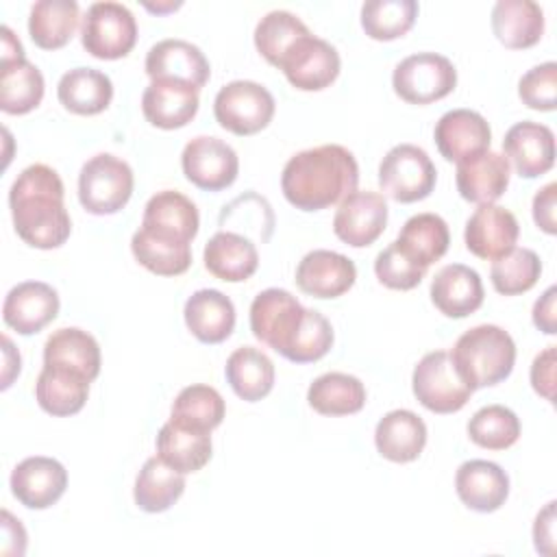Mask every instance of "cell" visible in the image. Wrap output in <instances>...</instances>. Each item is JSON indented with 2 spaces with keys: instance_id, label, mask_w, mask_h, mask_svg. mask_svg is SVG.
I'll return each instance as SVG.
<instances>
[{
  "instance_id": "obj_1",
  "label": "cell",
  "mask_w": 557,
  "mask_h": 557,
  "mask_svg": "<svg viewBox=\"0 0 557 557\" xmlns=\"http://www.w3.org/2000/svg\"><path fill=\"white\" fill-rule=\"evenodd\" d=\"M63 181L46 163L24 168L9 191V207L15 233L33 248L52 250L72 233L70 213L63 205Z\"/></svg>"
},
{
  "instance_id": "obj_2",
  "label": "cell",
  "mask_w": 557,
  "mask_h": 557,
  "mask_svg": "<svg viewBox=\"0 0 557 557\" xmlns=\"http://www.w3.org/2000/svg\"><path fill=\"white\" fill-rule=\"evenodd\" d=\"M357 159L339 144L296 152L281 174L283 196L300 211H320L342 202L357 189Z\"/></svg>"
},
{
  "instance_id": "obj_3",
  "label": "cell",
  "mask_w": 557,
  "mask_h": 557,
  "mask_svg": "<svg viewBox=\"0 0 557 557\" xmlns=\"http://www.w3.org/2000/svg\"><path fill=\"white\" fill-rule=\"evenodd\" d=\"M453 366L461 381L474 392L505 381L516 363L511 335L496 324L468 329L450 350Z\"/></svg>"
},
{
  "instance_id": "obj_4",
  "label": "cell",
  "mask_w": 557,
  "mask_h": 557,
  "mask_svg": "<svg viewBox=\"0 0 557 557\" xmlns=\"http://www.w3.org/2000/svg\"><path fill=\"white\" fill-rule=\"evenodd\" d=\"M133 170L115 154L91 157L78 174V200L94 215H111L126 207L133 196Z\"/></svg>"
},
{
  "instance_id": "obj_5",
  "label": "cell",
  "mask_w": 557,
  "mask_h": 557,
  "mask_svg": "<svg viewBox=\"0 0 557 557\" xmlns=\"http://www.w3.org/2000/svg\"><path fill=\"white\" fill-rule=\"evenodd\" d=\"M457 85L453 61L437 52H416L405 57L392 74V87L409 104H431L446 98Z\"/></svg>"
},
{
  "instance_id": "obj_6",
  "label": "cell",
  "mask_w": 557,
  "mask_h": 557,
  "mask_svg": "<svg viewBox=\"0 0 557 557\" xmlns=\"http://www.w3.org/2000/svg\"><path fill=\"white\" fill-rule=\"evenodd\" d=\"M274 96L255 81H231L213 100V115L233 135H255L274 117Z\"/></svg>"
},
{
  "instance_id": "obj_7",
  "label": "cell",
  "mask_w": 557,
  "mask_h": 557,
  "mask_svg": "<svg viewBox=\"0 0 557 557\" xmlns=\"http://www.w3.org/2000/svg\"><path fill=\"white\" fill-rule=\"evenodd\" d=\"M437 181V170L420 146L398 144L379 165V185L396 202L424 200Z\"/></svg>"
},
{
  "instance_id": "obj_8",
  "label": "cell",
  "mask_w": 557,
  "mask_h": 557,
  "mask_svg": "<svg viewBox=\"0 0 557 557\" xmlns=\"http://www.w3.org/2000/svg\"><path fill=\"white\" fill-rule=\"evenodd\" d=\"M83 48L96 59H122L137 41V22L120 2H94L81 24Z\"/></svg>"
},
{
  "instance_id": "obj_9",
  "label": "cell",
  "mask_w": 557,
  "mask_h": 557,
  "mask_svg": "<svg viewBox=\"0 0 557 557\" xmlns=\"http://www.w3.org/2000/svg\"><path fill=\"white\" fill-rule=\"evenodd\" d=\"M413 396L433 413H455L472 396V389L457 374L448 350L426 352L413 368Z\"/></svg>"
},
{
  "instance_id": "obj_10",
  "label": "cell",
  "mask_w": 557,
  "mask_h": 557,
  "mask_svg": "<svg viewBox=\"0 0 557 557\" xmlns=\"http://www.w3.org/2000/svg\"><path fill=\"white\" fill-rule=\"evenodd\" d=\"M305 307L287 289L270 287L255 296L250 305V331L252 335L276 350L281 357L287 355L300 324Z\"/></svg>"
},
{
  "instance_id": "obj_11",
  "label": "cell",
  "mask_w": 557,
  "mask_h": 557,
  "mask_svg": "<svg viewBox=\"0 0 557 557\" xmlns=\"http://www.w3.org/2000/svg\"><path fill=\"white\" fill-rule=\"evenodd\" d=\"M339 67L342 61L337 50L311 33L296 39L278 63V70H283L289 85L300 91H320L329 87L337 78Z\"/></svg>"
},
{
  "instance_id": "obj_12",
  "label": "cell",
  "mask_w": 557,
  "mask_h": 557,
  "mask_svg": "<svg viewBox=\"0 0 557 557\" xmlns=\"http://www.w3.org/2000/svg\"><path fill=\"white\" fill-rule=\"evenodd\" d=\"M181 165L185 178L207 191L226 189L239 172L237 152L226 141L209 135H198L185 144Z\"/></svg>"
},
{
  "instance_id": "obj_13",
  "label": "cell",
  "mask_w": 557,
  "mask_h": 557,
  "mask_svg": "<svg viewBox=\"0 0 557 557\" xmlns=\"http://www.w3.org/2000/svg\"><path fill=\"white\" fill-rule=\"evenodd\" d=\"M387 224V202L383 194L359 191L348 194L333 218V233L352 248L374 244Z\"/></svg>"
},
{
  "instance_id": "obj_14",
  "label": "cell",
  "mask_w": 557,
  "mask_h": 557,
  "mask_svg": "<svg viewBox=\"0 0 557 557\" xmlns=\"http://www.w3.org/2000/svg\"><path fill=\"white\" fill-rule=\"evenodd\" d=\"M11 494L28 509L52 507L67 487V470L61 461L44 455L20 461L9 479Z\"/></svg>"
},
{
  "instance_id": "obj_15",
  "label": "cell",
  "mask_w": 557,
  "mask_h": 557,
  "mask_svg": "<svg viewBox=\"0 0 557 557\" xmlns=\"http://www.w3.org/2000/svg\"><path fill=\"white\" fill-rule=\"evenodd\" d=\"M198 226L200 215L196 205L181 191L163 189L146 202L139 228L165 242L191 244Z\"/></svg>"
},
{
  "instance_id": "obj_16",
  "label": "cell",
  "mask_w": 557,
  "mask_h": 557,
  "mask_svg": "<svg viewBox=\"0 0 557 557\" xmlns=\"http://www.w3.org/2000/svg\"><path fill=\"white\" fill-rule=\"evenodd\" d=\"M520 235L518 220L511 211L498 205H479L466 222V248L479 257L494 261L516 248Z\"/></svg>"
},
{
  "instance_id": "obj_17",
  "label": "cell",
  "mask_w": 557,
  "mask_h": 557,
  "mask_svg": "<svg viewBox=\"0 0 557 557\" xmlns=\"http://www.w3.org/2000/svg\"><path fill=\"white\" fill-rule=\"evenodd\" d=\"M435 146L446 161H466L490 150L492 131L487 120L472 109L446 111L435 124Z\"/></svg>"
},
{
  "instance_id": "obj_18",
  "label": "cell",
  "mask_w": 557,
  "mask_h": 557,
  "mask_svg": "<svg viewBox=\"0 0 557 557\" xmlns=\"http://www.w3.org/2000/svg\"><path fill=\"white\" fill-rule=\"evenodd\" d=\"M59 313V294L41 281H24L9 289L2 305V320L20 335L39 333Z\"/></svg>"
},
{
  "instance_id": "obj_19",
  "label": "cell",
  "mask_w": 557,
  "mask_h": 557,
  "mask_svg": "<svg viewBox=\"0 0 557 557\" xmlns=\"http://www.w3.org/2000/svg\"><path fill=\"white\" fill-rule=\"evenodd\" d=\"M198 89L189 83L157 78L141 94L144 117L163 131H174L194 120L198 113Z\"/></svg>"
},
{
  "instance_id": "obj_20",
  "label": "cell",
  "mask_w": 557,
  "mask_h": 557,
  "mask_svg": "<svg viewBox=\"0 0 557 557\" xmlns=\"http://www.w3.org/2000/svg\"><path fill=\"white\" fill-rule=\"evenodd\" d=\"M146 74L150 81L172 78L189 83L198 91L207 85L211 67L198 46L185 39H161L146 54Z\"/></svg>"
},
{
  "instance_id": "obj_21",
  "label": "cell",
  "mask_w": 557,
  "mask_h": 557,
  "mask_svg": "<svg viewBox=\"0 0 557 557\" xmlns=\"http://www.w3.org/2000/svg\"><path fill=\"white\" fill-rule=\"evenodd\" d=\"M357 278L355 263L335 250H311L296 268V285L313 298H337L346 294Z\"/></svg>"
},
{
  "instance_id": "obj_22",
  "label": "cell",
  "mask_w": 557,
  "mask_h": 557,
  "mask_svg": "<svg viewBox=\"0 0 557 557\" xmlns=\"http://www.w3.org/2000/svg\"><path fill=\"white\" fill-rule=\"evenodd\" d=\"M503 150L520 176L535 178L555 163V135L546 124L522 120L505 133Z\"/></svg>"
},
{
  "instance_id": "obj_23",
  "label": "cell",
  "mask_w": 557,
  "mask_h": 557,
  "mask_svg": "<svg viewBox=\"0 0 557 557\" xmlns=\"http://www.w3.org/2000/svg\"><path fill=\"white\" fill-rule=\"evenodd\" d=\"M455 490L468 509L492 513L500 509L509 496V476L494 461L470 459L459 466Z\"/></svg>"
},
{
  "instance_id": "obj_24",
  "label": "cell",
  "mask_w": 557,
  "mask_h": 557,
  "mask_svg": "<svg viewBox=\"0 0 557 557\" xmlns=\"http://www.w3.org/2000/svg\"><path fill=\"white\" fill-rule=\"evenodd\" d=\"M511 165L505 154L485 150L457 163L455 183L463 200L476 205H492L509 185Z\"/></svg>"
},
{
  "instance_id": "obj_25",
  "label": "cell",
  "mask_w": 557,
  "mask_h": 557,
  "mask_svg": "<svg viewBox=\"0 0 557 557\" xmlns=\"http://www.w3.org/2000/svg\"><path fill=\"white\" fill-rule=\"evenodd\" d=\"M485 292L476 270L463 263L444 265L431 283V300L446 318H466L483 305Z\"/></svg>"
},
{
  "instance_id": "obj_26",
  "label": "cell",
  "mask_w": 557,
  "mask_h": 557,
  "mask_svg": "<svg viewBox=\"0 0 557 557\" xmlns=\"http://www.w3.org/2000/svg\"><path fill=\"white\" fill-rule=\"evenodd\" d=\"M157 455L174 470L189 474L211 459V431L168 420L157 435Z\"/></svg>"
},
{
  "instance_id": "obj_27",
  "label": "cell",
  "mask_w": 557,
  "mask_h": 557,
  "mask_svg": "<svg viewBox=\"0 0 557 557\" xmlns=\"http://www.w3.org/2000/svg\"><path fill=\"white\" fill-rule=\"evenodd\" d=\"M374 444L381 457L394 463L413 461L424 450L426 424L409 409H394L379 420L374 429Z\"/></svg>"
},
{
  "instance_id": "obj_28",
  "label": "cell",
  "mask_w": 557,
  "mask_h": 557,
  "mask_svg": "<svg viewBox=\"0 0 557 557\" xmlns=\"http://www.w3.org/2000/svg\"><path fill=\"white\" fill-rule=\"evenodd\" d=\"M205 268L220 281L239 283L250 278L259 268L257 246L233 231H218L205 246Z\"/></svg>"
},
{
  "instance_id": "obj_29",
  "label": "cell",
  "mask_w": 557,
  "mask_h": 557,
  "mask_svg": "<svg viewBox=\"0 0 557 557\" xmlns=\"http://www.w3.org/2000/svg\"><path fill=\"white\" fill-rule=\"evenodd\" d=\"M183 315L191 335L202 344H220L235 329V307L218 289L194 292L185 302Z\"/></svg>"
},
{
  "instance_id": "obj_30",
  "label": "cell",
  "mask_w": 557,
  "mask_h": 557,
  "mask_svg": "<svg viewBox=\"0 0 557 557\" xmlns=\"http://www.w3.org/2000/svg\"><path fill=\"white\" fill-rule=\"evenodd\" d=\"M492 30L505 48H531L542 39L544 11L533 0H498L492 9Z\"/></svg>"
},
{
  "instance_id": "obj_31",
  "label": "cell",
  "mask_w": 557,
  "mask_h": 557,
  "mask_svg": "<svg viewBox=\"0 0 557 557\" xmlns=\"http://www.w3.org/2000/svg\"><path fill=\"white\" fill-rule=\"evenodd\" d=\"M44 366L74 370L94 381L100 374V346L91 333L63 326L46 339Z\"/></svg>"
},
{
  "instance_id": "obj_32",
  "label": "cell",
  "mask_w": 557,
  "mask_h": 557,
  "mask_svg": "<svg viewBox=\"0 0 557 557\" xmlns=\"http://www.w3.org/2000/svg\"><path fill=\"white\" fill-rule=\"evenodd\" d=\"M89 383L91 381L87 376L74 370L44 366L35 383V398L50 416H74L85 407Z\"/></svg>"
},
{
  "instance_id": "obj_33",
  "label": "cell",
  "mask_w": 557,
  "mask_h": 557,
  "mask_svg": "<svg viewBox=\"0 0 557 557\" xmlns=\"http://www.w3.org/2000/svg\"><path fill=\"white\" fill-rule=\"evenodd\" d=\"M57 96L63 109L76 115L102 113L113 98L111 78L94 67H74L65 72L57 85Z\"/></svg>"
},
{
  "instance_id": "obj_34",
  "label": "cell",
  "mask_w": 557,
  "mask_h": 557,
  "mask_svg": "<svg viewBox=\"0 0 557 557\" xmlns=\"http://www.w3.org/2000/svg\"><path fill=\"white\" fill-rule=\"evenodd\" d=\"M185 492V474L168 466L159 455L146 459L135 479V505L148 513L170 509Z\"/></svg>"
},
{
  "instance_id": "obj_35",
  "label": "cell",
  "mask_w": 557,
  "mask_h": 557,
  "mask_svg": "<svg viewBox=\"0 0 557 557\" xmlns=\"http://www.w3.org/2000/svg\"><path fill=\"white\" fill-rule=\"evenodd\" d=\"M231 389L246 403L265 398L274 387V363L265 352L252 346H242L231 352L224 366Z\"/></svg>"
},
{
  "instance_id": "obj_36",
  "label": "cell",
  "mask_w": 557,
  "mask_h": 557,
  "mask_svg": "<svg viewBox=\"0 0 557 557\" xmlns=\"http://www.w3.org/2000/svg\"><path fill=\"white\" fill-rule=\"evenodd\" d=\"M78 20L74 0H39L30 9L28 35L41 50H59L74 37Z\"/></svg>"
},
{
  "instance_id": "obj_37",
  "label": "cell",
  "mask_w": 557,
  "mask_h": 557,
  "mask_svg": "<svg viewBox=\"0 0 557 557\" xmlns=\"http://www.w3.org/2000/svg\"><path fill=\"white\" fill-rule=\"evenodd\" d=\"M396 244L409 259H413L422 268H429L431 263L440 261L448 250V224L437 213L411 215L403 224Z\"/></svg>"
},
{
  "instance_id": "obj_38",
  "label": "cell",
  "mask_w": 557,
  "mask_h": 557,
  "mask_svg": "<svg viewBox=\"0 0 557 557\" xmlns=\"http://www.w3.org/2000/svg\"><path fill=\"white\" fill-rule=\"evenodd\" d=\"M307 400L322 416H350L363 409L366 387L352 374L326 372L309 385Z\"/></svg>"
},
{
  "instance_id": "obj_39",
  "label": "cell",
  "mask_w": 557,
  "mask_h": 557,
  "mask_svg": "<svg viewBox=\"0 0 557 557\" xmlns=\"http://www.w3.org/2000/svg\"><path fill=\"white\" fill-rule=\"evenodd\" d=\"M44 98V76L30 61L0 65V109L11 115L33 111Z\"/></svg>"
},
{
  "instance_id": "obj_40",
  "label": "cell",
  "mask_w": 557,
  "mask_h": 557,
  "mask_svg": "<svg viewBox=\"0 0 557 557\" xmlns=\"http://www.w3.org/2000/svg\"><path fill=\"white\" fill-rule=\"evenodd\" d=\"M418 17L416 0H368L361 7V26L376 41H392L409 33Z\"/></svg>"
},
{
  "instance_id": "obj_41",
  "label": "cell",
  "mask_w": 557,
  "mask_h": 557,
  "mask_svg": "<svg viewBox=\"0 0 557 557\" xmlns=\"http://www.w3.org/2000/svg\"><path fill=\"white\" fill-rule=\"evenodd\" d=\"M133 257L159 276H178L189 270L191 265V246L189 244H174L159 237L148 235L146 231L137 228L131 239Z\"/></svg>"
},
{
  "instance_id": "obj_42",
  "label": "cell",
  "mask_w": 557,
  "mask_h": 557,
  "mask_svg": "<svg viewBox=\"0 0 557 557\" xmlns=\"http://www.w3.org/2000/svg\"><path fill=\"white\" fill-rule=\"evenodd\" d=\"M224 411H226V405L220 392L213 389L211 385L196 383L178 392V396L172 403L170 418L189 426L211 431L222 424Z\"/></svg>"
},
{
  "instance_id": "obj_43",
  "label": "cell",
  "mask_w": 557,
  "mask_h": 557,
  "mask_svg": "<svg viewBox=\"0 0 557 557\" xmlns=\"http://www.w3.org/2000/svg\"><path fill=\"white\" fill-rule=\"evenodd\" d=\"M307 33H311V30L294 13L270 11L259 20V24L255 28V46L270 65L278 67V63H281L283 54L289 50V46Z\"/></svg>"
},
{
  "instance_id": "obj_44",
  "label": "cell",
  "mask_w": 557,
  "mask_h": 557,
  "mask_svg": "<svg viewBox=\"0 0 557 557\" xmlns=\"http://www.w3.org/2000/svg\"><path fill=\"white\" fill-rule=\"evenodd\" d=\"M542 274V261L531 248H511L507 255L494 259L490 278L498 294L518 296L529 292Z\"/></svg>"
},
{
  "instance_id": "obj_45",
  "label": "cell",
  "mask_w": 557,
  "mask_h": 557,
  "mask_svg": "<svg viewBox=\"0 0 557 557\" xmlns=\"http://www.w3.org/2000/svg\"><path fill=\"white\" fill-rule=\"evenodd\" d=\"M468 437L487 450H505L520 437V420L505 405L481 407L468 422Z\"/></svg>"
},
{
  "instance_id": "obj_46",
  "label": "cell",
  "mask_w": 557,
  "mask_h": 557,
  "mask_svg": "<svg viewBox=\"0 0 557 557\" xmlns=\"http://www.w3.org/2000/svg\"><path fill=\"white\" fill-rule=\"evenodd\" d=\"M333 346V326L315 309H305L302 324L285 355L292 363H311L322 359Z\"/></svg>"
},
{
  "instance_id": "obj_47",
  "label": "cell",
  "mask_w": 557,
  "mask_h": 557,
  "mask_svg": "<svg viewBox=\"0 0 557 557\" xmlns=\"http://www.w3.org/2000/svg\"><path fill=\"white\" fill-rule=\"evenodd\" d=\"M374 274L376 278L389 287V289H413L420 285V281L426 274V268L409 259L396 242H392L387 248H383L374 259Z\"/></svg>"
},
{
  "instance_id": "obj_48",
  "label": "cell",
  "mask_w": 557,
  "mask_h": 557,
  "mask_svg": "<svg viewBox=\"0 0 557 557\" xmlns=\"http://www.w3.org/2000/svg\"><path fill=\"white\" fill-rule=\"evenodd\" d=\"M520 100L535 111H553L557 107V63L546 61L531 67L518 83Z\"/></svg>"
},
{
  "instance_id": "obj_49",
  "label": "cell",
  "mask_w": 557,
  "mask_h": 557,
  "mask_svg": "<svg viewBox=\"0 0 557 557\" xmlns=\"http://www.w3.org/2000/svg\"><path fill=\"white\" fill-rule=\"evenodd\" d=\"M531 385L533 389L553 403L555 398V346L542 350L531 366Z\"/></svg>"
},
{
  "instance_id": "obj_50",
  "label": "cell",
  "mask_w": 557,
  "mask_h": 557,
  "mask_svg": "<svg viewBox=\"0 0 557 557\" xmlns=\"http://www.w3.org/2000/svg\"><path fill=\"white\" fill-rule=\"evenodd\" d=\"M555 196H557V183L544 185L533 196V220H535L537 228H542L548 235L557 233V224H555Z\"/></svg>"
},
{
  "instance_id": "obj_51",
  "label": "cell",
  "mask_w": 557,
  "mask_h": 557,
  "mask_svg": "<svg viewBox=\"0 0 557 557\" xmlns=\"http://www.w3.org/2000/svg\"><path fill=\"white\" fill-rule=\"evenodd\" d=\"M555 298H557V287H548L533 305V324L546 333L555 335L557 333V318H555Z\"/></svg>"
},
{
  "instance_id": "obj_52",
  "label": "cell",
  "mask_w": 557,
  "mask_h": 557,
  "mask_svg": "<svg viewBox=\"0 0 557 557\" xmlns=\"http://www.w3.org/2000/svg\"><path fill=\"white\" fill-rule=\"evenodd\" d=\"M555 503L550 500L535 518L533 524V540H535V548L542 555H550L553 553V540H555Z\"/></svg>"
},
{
  "instance_id": "obj_53",
  "label": "cell",
  "mask_w": 557,
  "mask_h": 557,
  "mask_svg": "<svg viewBox=\"0 0 557 557\" xmlns=\"http://www.w3.org/2000/svg\"><path fill=\"white\" fill-rule=\"evenodd\" d=\"M2 63H13V61H22L24 57V48L20 44V39L13 35V30L9 26H2Z\"/></svg>"
},
{
  "instance_id": "obj_54",
  "label": "cell",
  "mask_w": 557,
  "mask_h": 557,
  "mask_svg": "<svg viewBox=\"0 0 557 557\" xmlns=\"http://www.w3.org/2000/svg\"><path fill=\"white\" fill-rule=\"evenodd\" d=\"M4 344V376H2V389H7L15 374H20V352L13 350V344L9 337H2Z\"/></svg>"
},
{
  "instance_id": "obj_55",
  "label": "cell",
  "mask_w": 557,
  "mask_h": 557,
  "mask_svg": "<svg viewBox=\"0 0 557 557\" xmlns=\"http://www.w3.org/2000/svg\"><path fill=\"white\" fill-rule=\"evenodd\" d=\"M181 2H168V4H146V9L150 11H157V13H165V11H172V9H178Z\"/></svg>"
}]
</instances>
